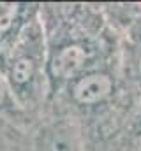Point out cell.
I'll return each instance as SVG.
<instances>
[{"instance_id": "6da1fadb", "label": "cell", "mask_w": 141, "mask_h": 151, "mask_svg": "<svg viewBox=\"0 0 141 151\" xmlns=\"http://www.w3.org/2000/svg\"><path fill=\"white\" fill-rule=\"evenodd\" d=\"M39 14L46 42L48 100L72 79L120 58L118 37L102 7L44 4Z\"/></svg>"}, {"instance_id": "7a4b0ae2", "label": "cell", "mask_w": 141, "mask_h": 151, "mask_svg": "<svg viewBox=\"0 0 141 151\" xmlns=\"http://www.w3.org/2000/svg\"><path fill=\"white\" fill-rule=\"evenodd\" d=\"M0 72L20 107L28 116L37 113L42 116L48 104V74L41 14L25 27L14 47L2 62Z\"/></svg>"}, {"instance_id": "3957f363", "label": "cell", "mask_w": 141, "mask_h": 151, "mask_svg": "<svg viewBox=\"0 0 141 151\" xmlns=\"http://www.w3.org/2000/svg\"><path fill=\"white\" fill-rule=\"evenodd\" d=\"M44 121L37 127L32 139L34 151H86L81 127L69 114L46 109Z\"/></svg>"}]
</instances>
